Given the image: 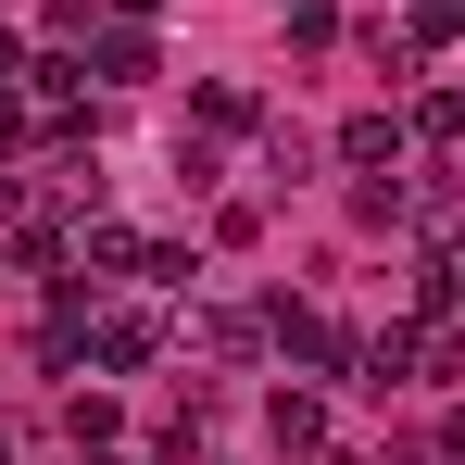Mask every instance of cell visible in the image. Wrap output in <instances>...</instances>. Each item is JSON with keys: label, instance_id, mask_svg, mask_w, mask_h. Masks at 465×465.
Returning a JSON list of instances; mask_svg holds the SVG:
<instances>
[{"label": "cell", "instance_id": "1", "mask_svg": "<svg viewBox=\"0 0 465 465\" xmlns=\"http://www.w3.org/2000/svg\"><path fill=\"white\" fill-rule=\"evenodd\" d=\"M277 352H290V365H365V340H352V327H327L314 302H277Z\"/></svg>", "mask_w": 465, "mask_h": 465}, {"label": "cell", "instance_id": "2", "mask_svg": "<svg viewBox=\"0 0 465 465\" xmlns=\"http://www.w3.org/2000/svg\"><path fill=\"white\" fill-rule=\"evenodd\" d=\"M88 64H101L114 88H139V76H152V25H139V13H114V25H88Z\"/></svg>", "mask_w": 465, "mask_h": 465}, {"label": "cell", "instance_id": "3", "mask_svg": "<svg viewBox=\"0 0 465 465\" xmlns=\"http://www.w3.org/2000/svg\"><path fill=\"white\" fill-rule=\"evenodd\" d=\"M88 352L126 378V365H152V352H163V327H152V314H88Z\"/></svg>", "mask_w": 465, "mask_h": 465}, {"label": "cell", "instance_id": "4", "mask_svg": "<svg viewBox=\"0 0 465 465\" xmlns=\"http://www.w3.org/2000/svg\"><path fill=\"white\" fill-rule=\"evenodd\" d=\"M340 163H352V176L402 163V114H352V126H340Z\"/></svg>", "mask_w": 465, "mask_h": 465}, {"label": "cell", "instance_id": "5", "mask_svg": "<svg viewBox=\"0 0 465 465\" xmlns=\"http://www.w3.org/2000/svg\"><path fill=\"white\" fill-rule=\"evenodd\" d=\"M264 428H277V453H327V402H302V390H277Z\"/></svg>", "mask_w": 465, "mask_h": 465}, {"label": "cell", "instance_id": "6", "mask_svg": "<svg viewBox=\"0 0 465 465\" xmlns=\"http://www.w3.org/2000/svg\"><path fill=\"white\" fill-rule=\"evenodd\" d=\"M202 126H214V139H239V126H264V101H252V88H202Z\"/></svg>", "mask_w": 465, "mask_h": 465}, {"label": "cell", "instance_id": "7", "mask_svg": "<svg viewBox=\"0 0 465 465\" xmlns=\"http://www.w3.org/2000/svg\"><path fill=\"white\" fill-rule=\"evenodd\" d=\"M202 352H227V365H239V352H264V327H252V314H202Z\"/></svg>", "mask_w": 465, "mask_h": 465}, {"label": "cell", "instance_id": "8", "mask_svg": "<svg viewBox=\"0 0 465 465\" xmlns=\"http://www.w3.org/2000/svg\"><path fill=\"white\" fill-rule=\"evenodd\" d=\"M415 227H428V239H453V227H465V189H453V176H440V189H415Z\"/></svg>", "mask_w": 465, "mask_h": 465}, {"label": "cell", "instance_id": "9", "mask_svg": "<svg viewBox=\"0 0 465 465\" xmlns=\"http://www.w3.org/2000/svg\"><path fill=\"white\" fill-rule=\"evenodd\" d=\"M114 13H139V25H152V13H163V0H114Z\"/></svg>", "mask_w": 465, "mask_h": 465}, {"label": "cell", "instance_id": "10", "mask_svg": "<svg viewBox=\"0 0 465 465\" xmlns=\"http://www.w3.org/2000/svg\"><path fill=\"white\" fill-rule=\"evenodd\" d=\"M453 302H465V264H453Z\"/></svg>", "mask_w": 465, "mask_h": 465}, {"label": "cell", "instance_id": "11", "mask_svg": "<svg viewBox=\"0 0 465 465\" xmlns=\"http://www.w3.org/2000/svg\"><path fill=\"white\" fill-rule=\"evenodd\" d=\"M0 465H13V453H0Z\"/></svg>", "mask_w": 465, "mask_h": 465}]
</instances>
